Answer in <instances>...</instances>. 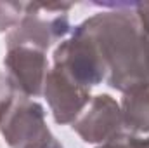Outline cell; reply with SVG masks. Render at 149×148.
I'll return each instance as SVG.
<instances>
[{"label":"cell","mask_w":149,"mask_h":148,"mask_svg":"<svg viewBox=\"0 0 149 148\" xmlns=\"http://www.w3.org/2000/svg\"><path fill=\"white\" fill-rule=\"evenodd\" d=\"M0 132L10 148H64L45 124L43 106L0 72Z\"/></svg>","instance_id":"2"},{"label":"cell","mask_w":149,"mask_h":148,"mask_svg":"<svg viewBox=\"0 0 149 148\" xmlns=\"http://www.w3.org/2000/svg\"><path fill=\"white\" fill-rule=\"evenodd\" d=\"M71 7L73 4H24L21 21L7 35V49L16 45H30L47 51L52 42L68 35V11Z\"/></svg>","instance_id":"3"},{"label":"cell","mask_w":149,"mask_h":148,"mask_svg":"<svg viewBox=\"0 0 149 148\" xmlns=\"http://www.w3.org/2000/svg\"><path fill=\"white\" fill-rule=\"evenodd\" d=\"M3 65L7 68V75L21 92L30 98H37L43 92L45 77L49 73L45 51L30 45L9 47Z\"/></svg>","instance_id":"7"},{"label":"cell","mask_w":149,"mask_h":148,"mask_svg":"<svg viewBox=\"0 0 149 148\" xmlns=\"http://www.w3.org/2000/svg\"><path fill=\"white\" fill-rule=\"evenodd\" d=\"M73 131L85 143H104L121 134V106L109 94H97L73 122Z\"/></svg>","instance_id":"5"},{"label":"cell","mask_w":149,"mask_h":148,"mask_svg":"<svg viewBox=\"0 0 149 148\" xmlns=\"http://www.w3.org/2000/svg\"><path fill=\"white\" fill-rule=\"evenodd\" d=\"M123 127L132 132H149V84L123 92Z\"/></svg>","instance_id":"8"},{"label":"cell","mask_w":149,"mask_h":148,"mask_svg":"<svg viewBox=\"0 0 149 148\" xmlns=\"http://www.w3.org/2000/svg\"><path fill=\"white\" fill-rule=\"evenodd\" d=\"M54 68L87 89L99 85L108 77L106 65L95 42L78 26L73 30L71 37L56 47Z\"/></svg>","instance_id":"4"},{"label":"cell","mask_w":149,"mask_h":148,"mask_svg":"<svg viewBox=\"0 0 149 148\" xmlns=\"http://www.w3.org/2000/svg\"><path fill=\"white\" fill-rule=\"evenodd\" d=\"M97 148H149V138L137 136V134H118L111 140L101 143Z\"/></svg>","instance_id":"11"},{"label":"cell","mask_w":149,"mask_h":148,"mask_svg":"<svg viewBox=\"0 0 149 148\" xmlns=\"http://www.w3.org/2000/svg\"><path fill=\"white\" fill-rule=\"evenodd\" d=\"M24 14V4L21 2H0V32L16 28Z\"/></svg>","instance_id":"10"},{"label":"cell","mask_w":149,"mask_h":148,"mask_svg":"<svg viewBox=\"0 0 149 148\" xmlns=\"http://www.w3.org/2000/svg\"><path fill=\"white\" fill-rule=\"evenodd\" d=\"M43 96L50 106L54 120L61 125L73 124L92 101L90 89L78 85L56 68L49 70L45 77Z\"/></svg>","instance_id":"6"},{"label":"cell","mask_w":149,"mask_h":148,"mask_svg":"<svg viewBox=\"0 0 149 148\" xmlns=\"http://www.w3.org/2000/svg\"><path fill=\"white\" fill-rule=\"evenodd\" d=\"M78 28L95 42L108 70L106 80L113 89L127 92L149 84L135 12L118 7L102 11L80 23Z\"/></svg>","instance_id":"1"},{"label":"cell","mask_w":149,"mask_h":148,"mask_svg":"<svg viewBox=\"0 0 149 148\" xmlns=\"http://www.w3.org/2000/svg\"><path fill=\"white\" fill-rule=\"evenodd\" d=\"M135 16H137L139 30H141L144 68H146V75H148V80H149V2L135 4Z\"/></svg>","instance_id":"9"}]
</instances>
